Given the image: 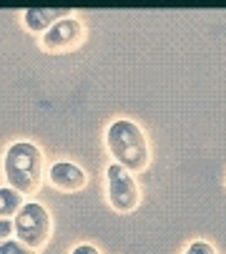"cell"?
I'll use <instances>...</instances> for the list:
<instances>
[{
    "instance_id": "cell-1",
    "label": "cell",
    "mask_w": 226,
    "mask_h": 254,
    "mask_svg": "<svg viewBox=\"0 0 226 254\" xmlns=\"http://www.w3.org/2000/svg\"><path fill=\"white\" fill-rule=\"evenodd\" d=\"M106 149L113 156V164L128 169L131 174H138L151 164L146 133L131 119H116L106 128Z\"/></svg>"
},
{
    "instance_id": "cell-2",
    "label": "cell",
    "mask_w": 226,
    "mask_h": 254,
    "mask_svg": "<svg viewBox=\"0 0 226 254\" xmlns=\"http://www.w3.org/2000/svg\"><path fill=\"white\" fill-rule=\"evenodd\" d=\"M3 176L8 187L23 196L35 194L43 184V151L33 141H15L5 149Z\"/></svg>"
},
{
    "instance_id": "cell-3",
    "label": "cell",
    "mask_w": 226,
    "mask_h": 254,
    "mask_svg": "<svg viewBox=\"0 0 226 254\" xmlns=\"http://www.w3.org/2000/svg\"><path fill=\"white\" fill-rule=\"evenodd\" d=\"M13 229H15V239L23 242L30 249H43L51 242L53 234V219L48 209L41 201H25V206L18 211V216L13 219Z\"/></svg>"
},
{
    "instance_id": "cell-4",
    "label": "cell",
    "mask_w": 226,
    "mask_h": 254,
    "mask_svg": "<svg viewBox=\"0 0 226 254\" xmlns=\"http://www.w3.org/2000/svg\"><path fill=\"white\" fill-rule=\"evenodd\" d=\"M106 196H108V204L121 214H128V211L138 209L141 189H138L136 176L128 169L111 161L106 166Z\"/></svg>"
},
{
    "instance_id": "cell-5",
    "label": "cell",
    "mask_w": 226,
    "mask_h": 254,
    "mask_svg": "<svg viewBox=\"0 0 226 254\" xmlns=\"http://www.w3.org/2000/svg\"><path fill=\"white\" fill-rule=\"evenodd\" d=\"M83 41H86V25L75 15H68L41 35V48L46 53H68L81 48Z\"/></svg>"
},
{
    "instance_id": "cell-6",
    "label": "cell",
    "mask_w": 226,
    "mask_h": 254,
    "mask_svg": "<svg viewBox=\"0 0 226 254\" xmlns=\"http://www.w3.org/2000/svg\"><path fill=\"white\" fill-rule=\"evenodd\" d=\"M48 181L58 189V191H65V194H75V191H81L86 189V171L78 166V164H73V161H56L51 169H48Z\"/></svg>"
},
{
    "instance_id": "cell-7",
    "label": "cell",
    "mask_w": 226,
    "mask_h": 254,
    "mask_svg": "<svg viewBox=\"0 0 226 254\" xmlns=\"http://www.w3.org/2000/svg\"><path fill=\"white\" fill-rule=\"evenodd\" d=\"M73 15L70 10H60V8H30L23 13V25L30 30V33H38L43 35L46 30H51L58 20Z\"/></svg>"
},
{
    "instance_id": "cell-8",
    "label": "cell",
    "mask_w": 226,
    "mask_h": 254,
    "mask_svg": "<svg viewBox=\"0 0 226 254\" xmlns=\"http://www.w3.org/2000/svg\"><path fill=\"white\" fill-rule=\"evenodd\" d=\"M23 206H25V199L20 191H15L10 187L0 189V219H15Z\"/></svg>"
},
{
    "instance_id": "cell-9",
    "label": "cell",
    "mask_w": 226,
    "mask_h": 254,
    "mask_svg": "<svg viewBox=\"0 0 226 254\" xmlns=\"http://www.w3.org/2000/svg\"><path fill=\"white\" fill-rule=\"evenodd\" d=\"M0 254H38V252L30 249V247H25L23 242H18V239L13 237V239H8V242L0 244Z\"/></svg>"
},
{
    "instance_id": "cell-10",
    "label": "cell",
    "mask_w": 226,
    "mask_h": 254,
    "mask_svg": "<svg viewBox=\"0 0 226 254\" xmlns=\"http://www.w3.org/2000/svg\"><path fill=\"white\" fill-rule=\"evenodd\" d=\"M183 254H216V249H214L209 242H201V239H199V242H191V244H188Z\"/></svg>"
},
{
    "instance_id": "cell-11",
    "label": "cell",
    "mask_w": 226,
    "mask_h": 254,
    "mask_svg": "<svg viewBox=\"0 0 226 254\" xmlns=\"http://www.w3.org/2000/svg\"><path fill=\"white\" fill-rule=\"evenodd\" d=\"M15 229H13V219H0V244L13 239Z\"/></svg>"
},
{
    "instance_id": "cell-12",
    "label": "cell",
    "mask_w": 226,
    "mask_h": 254,
    "mask_svg": "<svg viewBox=\"0 0 226 254\" xmlns=\"http://www.w3.org/2000/svg\"><path fill=\"white\" fill-rule=\"evenodd\" d=\"M70 254H101V252H98L93 244H78V247H75Z\"/></svg>"
}]
</instances>
